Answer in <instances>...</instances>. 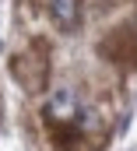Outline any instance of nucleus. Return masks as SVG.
<instances>
[{"instance_id": "obj_3", "label": "nucleus", "mask_w": 137, "mask_h": 151, "mask_svg": "<svg viewBox=\"0 0 137 151\" xmlns=\"http://www.w3.org/2000/svg\"><path fill=\"white\" fill-rule=\"evenodd\" d=\"M46 14L56 25V32L74 35L81 28V18H84V0H46Z\"/></svg>"}, {"instance_id": "obj_1", "label": "nucleus", "mask_w": 137, "mask_h": 151, "mask_svg": "<svg viewBox=\"0 0 137 151\" xmlns=\"http://www.w3.org/2000/svg\"><path fill=\"white\" fill-rule=\"evenodd\" d=\"M49 42L46 39H32L25 53H14L11 56V77L25 88V91H46L49 84Z\"/></svg>"}, {"instance_id": "obj_4", "label": "nucleus", "mask_w": 137, "mask_h": 151, "mask_svg": "<svg viewBox=\"0 0 137 151\" xmlns=\"http://www.w3.org/2000/svg\"><path fill=\"white\" fill-rule=\"evenodd\" d=\"M0 119H4V99H0Z\"/></svg>"}, {"instance_id": "obj_2", "label": "nucleus", "mask_w": 137, "mask_h": 151, "mask_svg": "<svg viewBox=\"0 0 137 151\" xmlns=\"http://www.w3.org/2000/svg\"><path fill=\"white\" fill-rule=\"evenodd\" d=\"M99 56L102 60H112V63H137V21L134 18L127 25L112 28L99 42Z\"/></svg>"}]
</instances>
